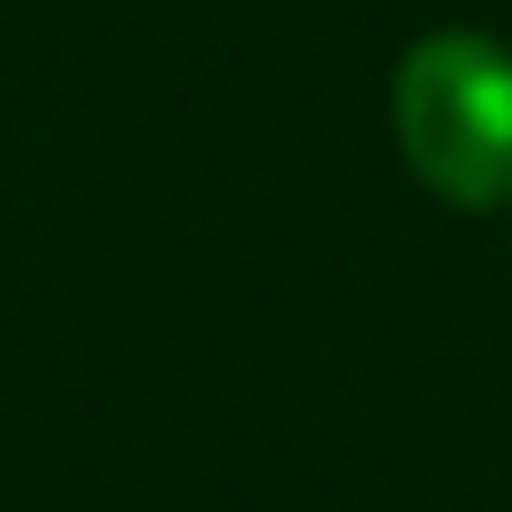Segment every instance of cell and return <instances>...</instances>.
I'll return each mask as SVG.
<instances>
[{"label":"cell","instance_id":"cell-1","mask_svg":"<svg viewBox=\"0 0 512 512\" xmlns=\"http://www.w3.org/2000/svg\"><path fill=\"white\" fill-rule=\"evenodd\" d=\"M392 128L440 200L496 208L512 192V56L480 32L416 40L392 80Z\"/></svg>","mask_w":512,"mask_h":512}]
</instances>
